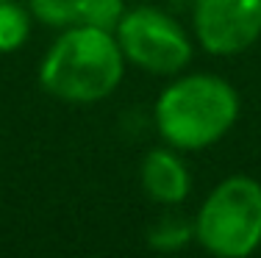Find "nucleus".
Here are the masks:
<instances>
[{"label": "nucleus", "instance_id": "1", "mask_svg": "<svg viewBox=\"0 0 261 258\" xmlns=\"http://www.w3.org/2000/svg\"><path fill=\"white\" fill-rule=\"evenodd\" d=\"M125 56L117 36L100 28L70 25L56 39L39 70V81L64 103H97L120 86Z\"/></svg>", "mask_w": 261, "mask_h": 258}, {"label": "nucleus", "instance_id": "2", "mask_svg": "<svg viewBox=\"0 0 261 258\" xmlns=\"http://www.w3.org/2000/svg\"><path fill=\"white\" fill-rule=\"evenodd\" d=\"M239 117V95L217 75H186L170 83L156 103V125L178 150H203L220 142Z\"/></svg>", "mask_w": 261, "mask_h": 258}, {"label": "nucleus", "instance_id": "3", "mask_svg": "<svg viewBox=\"0 0 261 258\" xmlns=\"http://www.w3.org/2000/svg\"><path fill=\"white\" fill-rule=\"evenodd\" d=\"M195 236L220 258H245L261 244V183L247 175L211 189L195 219Z\"/></svg>", "mask_w": 261, "mask_h": 258}, {"label": "nucleus", "instance_id": "4", "mask_svg": "<svg viewBox=\"0 0 261 258\" xmlns=\"http://www.w3.org/2000/svg\"><path fill=\"white\" fill-rule=\"evenodd\" d=\"M114 34L122 56L156 75H175L192 59V42L186 31L170 14L150 6L125 11Z\"/></svg>", "mask_w": 261, "mask_h": 258}, {"label": "nucleus", "instance_id": "5", "mask_svg": "<svg viewBox=\"0 0 261 258\" xmlns=\"http://www.w3.org/2000/svg\"><path fill=\"white\" fill-rule=\"evenodd\" d=\"M195 34L214 56H233L261 36V0H195Z\"/></svg>", "mask_w": 261, "mask_h": 258}, {"label": "nucleus", "instance_id": "6", "mask_svg": "<svg viewBox=\"0 0 261 258\" xmlns=\"http://www.w3.org/2000/svg\"><path fill=\"white\" fill-rule=\"evenodd\" d=\"M189 172L172 150H150L142 161V189L161 206H178L189 194Z\"/></svg>", "mask_w": 261, "mask_h": 258}, {"label": "nucleus", "instance_id": "7", "mask_svg": "<svg viewBox=\"0 0 261 258\" xmlns=\"http://www.w3.org/2000/svg\"><path fill=\"white\" fill-rule=\"evenodd\" d=\"M125 14L122 0H75V25L100 28L114 34Z\"/></svg>", "mask_w": 261, "mask_h": 258}, {"label": "nucleus", "instance_id": "8", "mask_svg": "<svg viewBox=\"0 0 261 258\" xmlns=\"http://www.w3.org/2000/svg\"><path fill=\"white\" fill-rule=\"evenodd\" d=\"M31 34L28 14L14 0H0V53H11L25 45Z\"/></svg>", "mask_w": 261, "mask_h": 258}, {"label": "nucleus", "instance_id": "9", "mask_svg": "<svg viewBox=\"0 0 261 258\" xmlns=\"http://www.w3.org/2000/svg\"><path fill=\"white\" fill-rule=\"evenodd\" d=\"M195 239V222H186L178 214H164L147 233V242L156 250H181Z\"/></svg>", "mask_w": 261, "mask_h": 258}, {"label": "nucleus", "instance_id": "10", "mask_svg": "<svg viewBox=\"0 0 261 258\" xmlns=\"http://www.w3.org/2000/svg\"><path fill=\"white\" fill-rule=\"evenodd\" d=\"M31 11L53 28L75 25V0H31Z\"/></svg>", "mask_w": 261, "mask_h": 258}]
</instances>
